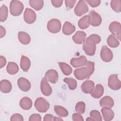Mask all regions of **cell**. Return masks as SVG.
Listing matches in <instances>:
<instances>
[{"instance_id": "obj_1", "label": "cell", "mask_w": 121, "mask_h": 121, "mask_svg": "<svg viewBox=\"0 0 121 121\" xmlns=\"http://www.w3.org/2000/svg\"><path fill=\"white\" fill-rule=\"evenodd\" d=\"M101 42V37L96 34L89 35L85 40L83 44V50L88 56H93L96 51V44Z\"/></svg>"}, {"instance_id": "obj_2", "label": "cell", "mask_w": 121, "mask_h": 121, "mask_svg": "<svg viewBox=\"0 0 121 121\" xmlns=\"http://www.w3.org/2000/svg\"><path fill=\"white\" fill-rule=\"evenodd\" d=\"M23 4L19 0H12L9 5L10 13L13 16L20 15L24 9Z\"/></svg>"}, {"instance_id": "obj_3", "label": "cell", "mask_w": 121, "mask_h": 121, "mask_svg": "<svg viewBox=\"0 0 121 121\" xmlns=\"http://www.w3.org/2000/svg\"><path fill=\"white\" fill-rule=\"evenodd\" d=\"M34 105L37 111L43 113L48 110L50 105L46 99L43 97H40L35 100Z\"/></svg>"}, {"instance_id": "obj_4", "label": "cell", "mask_w": 121, "mask_h": 121, "mask_svg": "<svg viewBox=\"0 0 121 121\" xmlns=\"http://www.w3.org/2000/svg\"><path fill=\"white\" fill-rule=\"evenodd\" d=\"M61 27V24L60 21L56 18H52L50 20L47 25V28L48 30L52 34H56L59 33Z\"/></svg>"}, {"instance_id": "obj_5", "label": "cell", "mask_w": 121, "mask_h": 121, "mask_svg": "<svg viewBox=\"0 0 121 121\" xmlns=\"http://www.w3.org/2000/svg\"><path fill=\"white\" fill-rule=\"evenodd\" d=\"M74 75L78 80H82L85 79H88L91 75L86 67H81L76 69L74 71Z\"/></svg>"}, {"instance_id": "obj_6", "label": "cell", "mask_w": 121, "mask_h": 121, "mask_svg": "<svg viewBox=\"0 0 121 121\" xmlns=\"http://www.w3.org/2000/svg\"><path fill=\"white\" fill-rule=\"evenodd\" d=\"M108 85L113 90H118L121 88V82L118 78L117 74H112L109 77Z\"/></svg>"}, {"instance_id": "obj_7", "label": "cell", "mask_w": 121, "mask_h": 121, "mask_svg": "<svg viewBox=\"0 0 121 121\" xmlns=\"http://www.w3.org/2000/svg\"><path fill=\"white\" fill-rule=\"evenodd\" d=\"M89 9L85 0H79L74 9V13L78 17H80L88 11Z\"/></svg>"}, {"instance_id": "obj_8", "label": "cell", "mask_w": 121, "mask_h": 121, "mask_svg": "<svg viewBox=\"0 0 121 121\" xmlns=\"http://www.w3.org/2000/svg\"><path fill=\"white\" fill-rule=\"evenodd\" d=\"M109 30L112 35L115 36L120 40L121 37V26L120 22L113 21L109 26Z\"/></svg>"}, {"instance_id": "obj_9", "label": "cell", "mask_w": 121, "mask_h": 121, "mask_svg": "<svg viewBox=\"0 0 121 121\" xmlns=\"http://www.w3.org/2000/svg\"><path fill=\"white\" fill-rule=\"evenodd\" d=\"M100 57L102 60L104 62L111 61L113 58V53L112 51L106 45H104L101 48Z\"/></svg>"}, {"instance_id": "obj_10", "label": "cell", "mask_w": 121, "mask_h": 121, "mask_svg": "<svg viewBox=\"0 0 121 121\" xmlns=\"http://www.w3.org/2000/svg\"><path fill=\"white\" fill-rule=\"evenodd\" d=\"M24 19L26 23L28 24H33L36 19L35 12L31 9L26 8L24 13Z\"/></svg>"}, {"instance_id": "obj_11", "label": "cell", "mask_w": 121, "mask_h": 121, "mask_svg": "<svg viewBox=\"0 0 121 121\" xmlns=\"http://www.w3.org/2000/svg\"><path fill=\"white\" fill-rule=\"evenodd\" d=\"M90 18V25L94 26H98L102 23V17L95 10H91L88 15Z\"/></svg>"}, {"instance_id": "obj_12", "label": "cell", "mask_w": 121, "mask_h": 121, "mask_svg": "<svg viewBox=\"0 0 121 121\" xmlns=\"http://www.w3.org/2000/svg\"><path fill=\"white\" fill-rule=\"evenodd\" d=\"M40 88L41 92L45 96H49L52 93V88L45 77L41 81Z\"/></svg>"}, {"instance_id": "obj_13", "label": "cell", "mask_w": 121, "mask_h": 121, "mask_svg": "<svg viewBox=\"0 0 121 121\" xmlns=\"http://www.w3.org/2000/svg\"><path fill=\"white\" fill-rule=\"evenodd\" d=\"M87 62V59L84 55H81L78 58H73L70 61V64L74 68H78L85 66Z\"/></svg>"}, {"instance_id": "obj_14", "label": "cell", "mask_w": 121, "mask_h": 121, "mask_svg": "<svg viewBox=\"0 0 121 121\" xmlns=\"http://www.w3.org/2000/svg\"><path fill=\"white\" fill-rule=\"evenodd\" d=\"M45 78L49 82L52 84H56L58 80V73L55 69H50L46 72Z\"/></svg>"}, {"instance_id": "obj_15", "label": "cell", "mask_w": 121, "mask_h": 121, "mask_svg": "<svg viewBox=\"0 0 121 121\" xmlns=\"http://www.w3.org/2000/svg\"><path fill=\"white\" fill-rule=\"evenodd\" d=\"M18 87L24 92H27L31 88V83L26 78L23 77L19 78L17 81Z\"/></svg>"}, {"instance_id": "obj_16", "label": "cell", "mask_w": 121, "mask_h": 121, "mask_svg": "<svg viewBox=\"0 0 121 121\" xmlns=\"http://www.w3.org/2000/svg\"><path fill=\"white\" fill-rule=\"evenodd\" d=\"M95 88V83L92 80H87L84 81L81 86V89L83 92L86 94L90 93Z\"/></svg>"}, {"instance_id": "obj_17", "label": "cell", "mask_w": 121, "mask_h": 121, "mask_svg": "<svg viewBox=\"0 0 121 121\" xmlns=\"http://www.w3.org/2000/svg\"><path fill=\"white\" fill-rule=\"evenodd\" d=\"M86 35L84 31H77L72 36V40L74 42L77 44H81L85 42Z\"/></svg>"}, {"instance_id": "obj_18", "label": "cell", "mask_w": 121, "mask_h": 121, "mask_svg": "<svg viewBox=\"0 0 121 121\" xmlns=\"http://www.w3.org/2000/svg\"><path fill=\"white\" fill-rule=\"evenodd\" d=\"M101 112L104 120L105 121H110L112 120L114 116V112L111 109V108L103 107L101 109Z\"/></svg>"}, {"instance_id": "obj_19", "label": "cell", "mask_w": 121, "mask_h": 121, "mask_svg": "<svg viewBox=\"0 0 121 121\" xmlns=\"http://www.w3.org/2000/svg\"><path fill=\"white\" fill-rule=\"evenodd\" d=\"M100 106L102 107L112 108L114 104L113 99L110 96H105L99 101Z\"/></svg>"}, {"instance_id": "obj_20", "label": "cell", "mask_w": 121, "mask_h": 121, "mask_svg": "<svg viewBox=\"0 0 121 121\" xmlns=\"http://www.w3.org/2000/svg\"><path fill=\"white\" fill-rule=\"evenodd\" d=\"M76 30L75 26L69 21H66L62 27V32L66 35H70L73 34Z\"/></svg>"}, {"instance_id": "obj_21", "label": "cell", "mask_w": 121, "mask_h": 121, "mask_svg": "<svg viewBox=\"0 0 121 121\" xmlns=\"http://www.w3.org/2000/svg\"><path fill=\"white\" fill-rule=\"evenodd\" d=\"M104 92V88L103 86L101 84H97L90 94L95 99H98L103 95Z\"/></svg>"}, {"instance_id": "obj_22", "label": "cell", "mask_w": 121, "mask_h": 121, "mask_svg": "<svg viewBox=\"0 0 121 121\" xmlns=\"http://www.w3.org/2000/svg\"><path fill=\"white\" fill-rule=\"evenodd\" d=\"M0 90L4 93H9L12 90L11 83L7 79H2L0 82Z\"/></svg>"}, {"instance_id": "obj_23", "label": "cell", "mask_w": 121, "mask_h": 121, "mask_svg": "<svg viewBox=\"0 0 121 121\" xmlns=\"http://www.w3.org/2000/svg\"><path fill=\"white\" fill-rule=\"evenodd\" d=\"M32 101L28 97H24L22 98L19 102L20 107L25 110L30 109L32 106Z\"/></svg>"}, {"instance_id": "obj_24", "label": "cell", "mask_w": 121, "mask_h": 121, "mask_svg": "<svg viewBox=\"0 0 121 121\" xmlns=\"http://www.w3.org/2000/svg\"><path fill=\"white\" fill-rule=\"evenodd\" d=\"M78 26L81 29L88 28L90 25V18L88 15H85L81 17L78 21Z\"/></svg>"}, {"instance_id": "obj_25", "label": "cell", "mask_w": 121, "mask_h": 121, "mask_svg": "<svg viewBox=\"0 0 121 121\" xmlns=\"http://www.w3.org/2000/svg\"><path fill=\"white\" fill-rule=\"evenodd\" d=\"M20 65L21 69L24 72H27L31 66L30 60L25 55H22L20 59Z\"/></svg>"}, {"instance_id": "obj_26", "label": "cell", "mask_w": 121, "mask_h": 121, "mask_svg": "<svg viewBox=\"0 0 121 121\" xmlns=\"http://www.w3.org/2000/svg\"><path fill=\"white\" fill-rule=\"evenodd\" d=\"M17 37L20 43L23 44H28L31 41V37L30 35L25 32H19Z\"/></svg>"}, {"instance_id": "obj_27", "label": "cell", "mask_w": 121, "mask_h": 121, "mask_svg": "<svg viewBox=\"0 0 121 121\" xmlns=\"http://www.w3.org/2000/svg\"><path fill=\"white\" fill-rule=\"evenodd\" d=\"M7 72L10 75L16 74L19 70L17 64L14 62H9L6 68Z\"/></svg>"}, {"instance_id": "obj_28", "label": "cell", "mask_w": 121, "mask_h": 121, "mask_svg": "<svg viewBox=\"0 0 121 121\" xmlns=\"http://www.w3.org/2000/svg\"><path fill=\"white\" fill-rule=\"evenodd\" d=\"M58 64L63 74L69 76L71 74L72 69L69 64L63 62H59Z\"/></svg>"}, {"instance_id": "obj_29", "label": "cell", "mask_w": 121, "mask_h": 121, "mask_svg": "<svg viewBox=\"0 0 121 121\" xmlns=\"http://www.w3.org/2000/svg\"><path fill=\"white\" fill-rule=\"evenodd\" d=\"M54 110L56 114L60 117H65L69 115V112L67 110L61 106L55 105Z\"/></svg>"}, {"instance_id": "obj_30", "label": "cell", "mask_w": 121, "mask_h": 121, "mask_svg": "<svg viewBox=\"0 0 121 121\" xmlns=\"http://www.w3.org/2000/svg\"><path fill=\"white\" fill-rule=\"evenodd\" d=\"M107 43L108 45L112 48H116L120 44L119 40L115 36L112 35H111L108 37Z\"/></svg>"}, {"instance_id": "obj_31", "label": "cell", "mask_w": 121, "mask_h": 121, "mask_svg": "<svg viewBox=\"0 0 121 121\" xmlns=\"http://www.w3.org/2000/svg\"><path fill=\"white\" fill-rule=\"evenodd\" d=\"M29 3L32 8L38 11L43 8L44 2L43 0H30L29 1Z\"/></svg>"}, {"instance_id": "obj_32", "label": "cell", "mask_w": 121, "mask_h": 121, "mask_svg": "<svg viewBox=\"0 0 121 121\" xmlns=\"http://www.w3.org/2000/svg\"><path fill=\"white\" fill-rule=\"evenodd\" d=\"M63 81L68 85L69 88L70 90H74L77 88V82L74 78H64Z\"/></svg>"}, {"instance_id": "obj_33", "label": "cell", "mask_w": 121, "mask_h": 121, "mask_svg": "<svg viewBox=\"0 0 121 121\" xmlns=\"http://www.w3.org/2000/svg\"><path fill=\"white\" fill-rule=\"evenodd\" d=\"M8 16V9L6 6L2 5L0 9V21L4 22L7 19Z\"/></svg>"}, {"instance_id": "obj_34", "label": "cell", "mask_w": 121, "mask_h": 121, "mask_svg": "<svg viewBox=\"0 0 121 121\" xmlns=\"http://www.w3.org/2000/svg\"><path fill=\"white\" fill-rule=\"evenodd\" d=\"M111 7L115 12L119 13L121 11V0H112L111 1Z\"/></svg>"}, {"instance_id": "obj_35", "label": "cell", "mask_w": 121, "mask_h": 121, "mask_svg": "<svg viewBox=\"0 0 121 121\" xmlns=\"http://www.w3.org/2000/svg\"><path fill=\"white\" fill-rule=\"evenodd\" d=\"M86 104L82 101L78 102L75 106V111L77 113L83 114L85 112Z\"/></svg>"}, {"instance_id": "obj_36", "label": "cell", "mask_w": 121, "mask_h": 121, "mask_svg": "<svg viewBox=\"0 0 121 121\" xmlns=\"http://www.w3.org/2000/svg\"><path fill=\"white\" fill-rule=\"evenodd\" d=\"M90 117L95 121H101L102 120V118L100 112L97 110H92L90 112Z\"/></svg>"}, {"instance_id": "obj_37", "label": "cell", "mask_w": 121, "mask_h": 121, "mask_svg": "<svg viewBox=\"0 0 121 121\" xmlns=\"http://www.w3.org/2000/svg\"><path fill=\"white\" fill-rule=\"evenodd\" d=\"M85 1L93 8L98 7L101 3V0H86Z\"/></svg>"}, {"instance_id": "obj_38", "label": "cell", "mask_w": 121, "mask_h": 121, "mask_svg": "<svg viewBox=\"0 0 121 121\" xmlns=\"http://www.w3.org/2000/svg\"><path fill=\"white\" fill-rule=\"evenodd\" d=\"M10 120L11 121H23L24 118L22 115L19 113H15L13 114L11 117Z\"/></svg>"}, {"instance_id": "obj_39", "label": "cell", "mask_w": 121, "mask_h": 121, "mask_svg": "<svg viewBox=\"0 0 121 121\" xmlns=\"http://www.w3.org/2000/svg\"><path fill=\"white\" fill-rule=\"evenodd\" d=\"M76 0H65V3L66 7L67 9H72L76 2Z\"/></svg>"}, {"instance_id": "obj_40", "label": "cell", "mask_w": 121, "mask_h": 121, "mask_svg": "<svg viewBox=\"0 0 121 121\" xmlns=\"http://www.w3.org/2000/svg\"><path fill=\"white\" fill-rule=\"evenodd\" d=\"M72 120L73 121H83L84 119L81 114L78 113H74L72 116Z\"/></svg>"}, {"instance_id": "obj_41", "label": "cell", "mask_w": 121, "mask_h": 121, "mask_svg": "<svg viewBox=\"0 0 121 121\" xmlns=\"http://www.w3.org/2000/svg\"><path fill=\"white\" fill-rule=\"evenodd\" d=\"M41 121V116L39 114H33L30 116L29 118V121Z\"/></svg>"}, {"instance_id": "obj_42", "label": "cell", "mask_w": 121, "mask_h": 121, "mask_svg": "<svg viewBox=\"0 0 121 121\" xmlns=\"http://www.w3.org/2000/svg\"><path fill=\"white\" fill-rule=\"evenodd\" d=\"M63 1L62 0H52L51 3L53 6L55 8H59L62 5Z\"/></svg>"}, {"instance_id": "obj_43", "label": "cell", "mask_w": 121, "mask_h": 121, "mask_svg": "<svg viewBox=\"0 0 121 121\" xmlns=\"http://www.w3.org/2000/svg\"><path fill=\"white\" fill-rule=\"evenodd\" d=\"M7 63V60L4 56H0V68L1 69L4 67Z\"/></svg>"}, {"instance_id": "obj_44", "label": "cell", "mask_w": 121, "mask_h": 121, "mask_svg": "<svg viewBox=\"0 0 121 121\" xmlns=\"http://www.w3.org/2000/svg\"><path fill=\"white\" fill-rule=\"evenodd\" d=\"M55 116L53 115L50 114H47L45 115H44L43 117V120L44 121H54Z\"/></svg>"}, {"instance_id": "obj_45", "label": "cell", "mask_w": 121, "mask_h": 121, "mask_svg": "<svg viewBox=\"0 0 121 121\" xmlns=\"http://www.w3.org/2000/svg\"><path fill=\"white\" fill-rule=\"evenodd\" d=\"M6 31L5 28L2 26H0V37L1 38H3L6 35Z\"/></svg>"}, {"instance_id": "obj_46", "label": "cell", "mask_w": 121, "mask_h": 121, "mask_svg": "<svg viewBox=\"0 0 121 121\" xmlns=\"http://www.w3.org/2000/svg\"><path fill=\"white\" fill-rule=\"evenodd\" d=\"M54 121H63V119H62L61 118H60V117H54Z\"/></svg>"}, {"instance_id": "obj_47", "label": "cell", "mask_w": 121, "mask_h": 121, "mask_svg": "<svg viewBox=\"0 0 121 121\" xmlns=\"http://www.w3.org/2000/svg\"><path fill=\"white\" fill-rule=\"evenodd\" d=\"M86 121H95V120H94L93 119H92L91 117H88L87 118H86Z\"/></svg>"}]
</instances>
